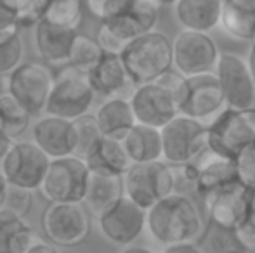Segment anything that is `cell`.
Listing matches in <instances>:
<instances>
[{"instance_id":"ac0fdd59","label":"cell","mask_w":255,"mask_h":253,"mask_svg":"<svg viewBox=\"0 0 255 253\" xmlns=\"http://www.w3.org/2000/svg\"><path fill=\"white\" fill-rule=\"evenodd\" d=\"M33 144L40 148L51 160L71 156L75 151V132L70 120L44 115L31 128Z\"/></svg>"},{"instance_id":"cb8c5ba5","label":"cell","mask_w":255,"mask_h":253,"mask_svg":"<svg viewBox=\"0 0 255 253\" xmlns=\"http://www.w3.org/2000/svg\"><path fill=\"white\" fill-rule=\"evenodd\" d=\"M174 5L179 23L189 31L207 33L221 19L222 0H177Z\"/></svg>"},{"instance_id":"1f68e13d","label":"cell","mask_w":255,"mask_h":253,"mask_svg":"<svg viewBox=\"0 0 255 253\" xmlns=\"http://www.w3.org/2000/svg\"><path fill=\"white\" fill-rule=\"evenodd\" d=\"M24 58V44L17 28L0 31V77L10 75Z\"/></svg>"},{"instance_id":"8992f818","label":"cell","mask_w":255,"mask_h":253,"mask_svg":"<svg viewBox=\"0 0 255 253\" xmlns=\"http://www.w3.org/2000/svg\"><path fill=\"white\" fill-rule=\"evenodd\" d=\"M122 179L124 194L142 210H149L160 199L174 194L172 169L161 160L149 163H132Z\"/></svg>"},{"instance_id":"4fadbf2b","label":"cell","mask_w":255,"mask_h":253,"mask_svg":"<svg viewBox=\"0 0 255 253\" xmlns=\"http://www.w3.org/2000/svg\"><path fill=\"white\" fill-rule=\"evenodd\" d=\"M215 77L219 78L224 102L229 109H249L255 102V84L249 66L240 56L222 52L215 63Z\"/></svg>"},{"instance_id":"484cf974","label":"cell","mask_w":255,"mask_h":253,"mask_svg":"<svg viewBox=\"0 0 255 253\" xmlns=\"http://www.w3.org/2000/svg\"><path fill=\"white\" fill-rule=\"evenodd\" d=\"M219 24L240 40L255 38V3L249 0H222Z\"/></svg>"},{"instance_id":"277c9868","label":"cell","mask_w":255,"mask_h":253,"mask_svg":"<svg viewBox=\"0 0 255 253\" xmlns=\"http://www.w3.org/2000/svg\"><path fill=\"white\" fill-rule=\"evenodd\" d=\"M96 17L115 37L130 42L153 31L158 7L151 0H103Z\"/></svg>"},{"instance_id":"7dc6e473","label":"cell","mask_w":255,"mask_h":253,"mask_svg":"<svg viewBox=\"0 0 255 253\" xmlns=\"http://www.w3.org/2000/svg\"><path fill=\"white\" fill-rule=\"evenodd\" d=\"M249 212L255 213V187H250V210Z\"/></svg>"},{"instance_id":"ffe728a7","label":"cell","mask_w":255,"mask_h":253,"mask_svg":"<svg viewBox=\"0 0 255 253\" xmlns=\"http://www.w3.org/2000/svg\"><path fill=\"white\" fill-rule=\"evenodd\" d=\"M193 163H195L196 172H198L195 189L202 198L210 194V192L217 191L219 187L226 186V184L238 180L235 160L215 155L208 148L198 158L193 160Z\"/></svg>"},{"instance_id":"74e56055","label":"cell","mask_w":255,"mask_h":253,"mask_svg":"<svg viewBox=\"0 0 255 253\" xmlns=\"http://www.w3.org/2000/svg\"><path fill=\"white\" fill-rule=\"evenodd\" d=\"M96 40H98L99 47L103 49V52H108V54H118L120 56V52L124 51V47L127 45V42H124L118 37H115L110 30H106V28L103 26V24L99 26Z\"/></svg>"},{"instance_id":"7bdbcfd3","label":"cell","mask_w":255,"mask_h":253,"mask_svg":"<svg viewBox=\"0 0 255 253\" xmlns=\"http://www.w3.org/2000/svg\"><path fill=\"white\" fill-rule=\"evenodd\" d=\"M247 66H249V71H250V75H252V80L255 84V38L252 40V47H250V54H249Z\"/></svg>"},{"instance_id":"7402d4cb","label":"cell","mask_w":255,"mask_h":253,"mask_svg":"<svg viewBox=\"0 0 255 253\" xmlns=\"http://www.w3.org/2000/svg\"><path fill=\"white\" fill-rule=\"evenodd\" d=\"M84 163L91 173L111 177H124V173L132 165L122 141L108 137H101V141L84 158Z\"/></svg>"},{"instance_id":"52a82bcc","label":"cell","mask_w":255,"mask_h":253,"mask_svg":"<svg viewBox=\"0 0 255 253\" xmlns=\"http://www.w3.org/2000/svg\"><path fill=\"white\" fill-rule=\"evenodd\" d=\"M54 84V73L45 63H21L7 75V94H10L30 116H40L45 111Z\"/></svg>"},{"instance_id":"d6986e66","label":"cell","mask_w":255,"mask_h":253,"mask_svg":"<svg viewBox=\"0 0 255 253\" xmlns=\"http://www.w3.org/2000/svg\"><path fill=\"white\" fill-rule=\"evenodd\" d=\"M35 30V49L37 54L44 59L47 66L63 68L68 63L71 44L78 30H70L52 24L45 19H40L33 26Z\"/></svg>"},{"instance_id":"c3c4849f","label":"cell","mask_w":255,"mask_h":253,"mask_svg":"<svg viewBox=\"0 0 255 253\" xmlns=\"http://www.w3.org/2000/svg\"><path fill=\"white\" fill-rule=\"evenodd\" d=\"M222 253H245L243 250H228V252H222Z\"/></svg>"},{"instance_id":"f6af8a7d","label":"cell","mask_w":255,"mask_h":253,"mask_svg":"<svg viewBox=\"0 0 255 253\" xmlns=\"http://www.w3.org/2000/svg\"><path fill=\"white\" fill-rule=\"evenodd\" d=\"M124 253H154V252H151L149 248H144V247H132V248H127Z\"/></svg>"},{"instance_id":"8d00e7d4","label":"cell","mask_w":255,"mask_h":253,"mask_svg":"<svg viewBox=\"0 0 255 253\" xmlns=\"http://www.w3.org/2000/svg\"><path fill=\"white\" fill-rule=\"evenodd\" d=\"M236 241L242 245L245 253H255V213L249 212L242 224L233 231Z\"/></svg>"},{"instance_id":"83f0119b","label":"cell","mask_w":255,"mask_h":253,"mask_svg":"<svg viewBox=\"0 0 255 253\" xmlns=\"http://www.w3.org/2000/svg\"><path fill=\"white\" fill-rule=\"evenodd\" d=\"M124 196V179L111 175H98L91 173L87 182V191L82 203L87 205L92 213L99 215L101 212L113 205L118 198Z\"/></svg>"},{"instance_id":"b9f144b4","label":"cell","mask_w":255,"mask_h":253,"mask_svg":"<svg viewBox=\"0 0 255 253\" xmlns=\"http://www.w3.org/2000/svg\"><path fill=\"white\" fill-rule=\"evenodd\" d=\"M24 253H57V250L47 243H35V245H31Z\"/></svg>"},{"instance_id":"603a6c76","label":"cell","mask_w":255,"mask_h":253,"mask_svg":"<svg viewBox=\"0 0 255 253\" xmlns=\"http://www.w3.org/2000/svg\"><path fill=\"white\" fill-rule=\"evenodd\" d=\"M103 137L122 141L135 125L134 113L127 97H108L94 113Z\"/></svg>"},{"instance_id":"681fc988","label":"cell","mask_w":255,"mask_h":253,"mask_svg":"<svg viewBox=\"0 0 255 253\" xmlns=\"http://www.w3.org/2000/svg\"><path fill=\"white\" fill-rule=\"evenodd\" d=\"M249 2H252V3H255V0H249Z\"/></svg>"},{"instance_id":"8fae6325","label":"cell","mask_w":255,"mask_h":253,"mask_svg":"<svg viewBox=\"0 0 255 253\" xmlns=\"http://www.w3.org/2000/svg\"><path fill=\"white\" fill-rule=\"evenodd\" d=\"M0 163V172L9 186L33 192L40 189L51 158L33 142L14 141Z\"/></svg>"},{"instance_id":"7a4b0ae2","label":"cell","mask_w":255,"mask_h":253,"mask_svg":"<svg viewBox=\"0 0 255 253\" xmlns=\"http://www.w3.org/2000/svg\"><path fill=\"white\" fill-rule=\"evenodd\" d=\"M120 59L132 85L151 84L172 70V42L160 31H149L127 42Z\"/></svg>"},{"instance_id":"ab89813d","label":"cell","mask_w":255,"mask_h":253,"mask_svg":"<svg viewBox=\"0 0 255 253\" xmlns=\"http://www.w3.org/2000/svg\"><path fill=\"white\" fill-rule=\"evenodd\" d=\"M163 253H202L195 243H177V245H168Z\"/></svg>"},{"instance_id":"60d3db41","label":"cell","mask_w":255,"mask_h":253,"mask_svg":"<svg viewBox=\"0 0 255 253\" xmlns=\"http://www.w3.org/2000/svg\"><path fill=\"white\" fill-rule=\"evenodd\" d=\"M12 142H14L12 139H10L9 135L2 130V127H0V162H2L3 156L7 155V151H9V148L12 146Z\"/></svg>"},{"instance_id":"ee69618b","label":"cell","mask_w":255,"mask_h":253,"mask_svg":"<svg viewBox=\"0 0 255 253\" xmlns=\"http://www.w3.org/2000/svg\"><path fill=\"white\" fill-rule=\"evenodd\" d=\"M7 186H9V184L5 182V179H3V175H2V172H0V208L3 206V199H5Z\"/></svg>"},{"instance_id":"30bf717a","label":"cell","mask_w":255,"mask_h":253,"mask_svg":"<svg viewBox=\"0 0 255 253\" xmlns=\"http://www.w3.org/2000/svg\"><path fill=\"white\" fill-rule=\"evenodd\" d=\"M89 175L87 165L78 156L54 158L49 163L40 191L51 203H82Z\"/></svg>"},{"instance_id":"e0dca14e","label":"cell","mask_w":255,"mask_h":253,"mask_svg":"<svg viewBox=\"0 0 255 253\" xmlns=\"http://www.w3.org/2000/svg\"><path fill=\"white\" fill-rule=\"evenodd\" d=\"M224 94L215 73H202L188 77V92L179 108V115L202 122L224 106Z\"/></svg>"},{"instance_id":"d6a6232c","label":"cell","mask_w":255,"mask_h":253,"mask_svg":"<svg viewBox=\"0 0 255 253\" xmlns=\"http://www.w3.org/2000/svg\"><path fill=\"white\" fill-rule=\"evenodd\" d=\"M71 123H73V132H75L73 156H78V158L84 160L91 153V149L101 141L103 134L99 130V125L96 122L94 115H91V113L73 120Z\"/></svg>"},{"instance_id":"836d02e7","label":"cell","mask_w":255,"mask_h":253,"mask_svg":"<svg viewBox=\"0 0 255 253\" xmlns=\"http://www.w3.org/2000/svg\"><path fill=\"white\" fill-rule=\"evenodd\" d=\"M154 84H158L161 88H165L170 94V97L174 99L177 109L181 108L182 101L186 97V92H188V78L184 75H181L175 70H168L158 80H154Z\"/></svg>"},{"instance_id":"d4e9b609","label":"cell","mask_w":255,"mask_h":253,"mask_svg":"<svg viewBox=\"0 0 255 253\" xmlns=\"http://www.w3.org/2000/svg\"><path fill=\"white\" fill-rule=\"evenodd\" d=\"M122 144L130 163H149L161 160L160 128L135 123L122 139Z\"/></svg>"},{"instance_id":"f546056e","label":"cell","mask_w":255,"mask_h":253,"mask_svg":"<svg viewBox=\"0 0 255 253\" xmlns=\"http://www.w3.org/2000/svg\"><path fill=\"white\" fill-rule=\"evenodd\" d=\"M103 54V49L99 47L96 38L84 33H77L73 38V44H71L70 54H68L66 66L87 75L96 66V63L101 59Z\"/></svg>"},{"instance_id":"f1b7e54d","label":"cell","mask_w":255,"mask_h":253,"mask_svg":"<svg viewBox=\"0 0 255 253\" xmlns=\"http://www.w3.org/2000/svg\"><path fill=\"white\" fill-rule=\"evenodd\" d=\"M30 120V113L12 95L0 92V127L12 141L28 130Z\"/></svg>"},{"instance_id":"4dcf8cb0","label":"cell","mask_w":255,"mask_h":253,"mask_svg":"<svg viewBox=\"0 0 255 253\" xmlns=\"http://www.w3.org/2000/svg\"><path fill=\"white\" fill-rule=\"evenodd\" d=\"M84 17L82 0H47L42 19L70 30H78Z\"/></svg>"},{"instance_id":"ba28073f","label":"cell","mask_w":255,"mask_h":253,"mask_svg":"<svg viewBox=\"0 0 255 253\" xmlns=\"http://www.w3.org/2000/svg\"><path fill=\"white\" fill-rule=\"evenodd\" d=\"M91 215L84 203H51L42 213V229L56 247L82 245L91 234Z\"/></svg>"},{"instance_id":"9c48e42d","label":"cell","mask_w":255,"mask_h":253,"mask_svg":"<svg viewBox=\"0 0 255 253\" xmlns=\"http://www.w3.org/2000/svg\"><path fill=\"white\" fill-rule=\"evenodd\" d=\"M161 156L168 165H184L207 149V127L200 120L177 115L160 128Z\"/></svg>"},{"instance_id":"4316f807","label":"cell","mask_w":255,"mask_h":253,"mask_svg":"<svg viewBox=\"0 0 255 253\" xmlns=\"http://www.w3.org/2000/svg\"><path fill=\"white\" fill-rule=\"evenodd\" d=\"M31 240L33 231L23 217L0 208V253H24Z\"/></svg>"},{"instance_id":"6da1fadb","label":"cell","mask_w":255,"mask_h":253,"mask_svg":"<svg viewBox=\"0 0 255 253\" xmlns=\"http://www.w3.org/2000/svg\"><path fill=\"white\" fill-rule=\"evenodd\" d=\"M146 226L161 245L195 243L203 234V217L191 198L170 194L146 210Z\"/></svg>"},{"instance_id":"5bb4252c","label":"cell","mask_w":255,"mask_h":253,"mask_svg":"<svg viewBox=\"0 0 255 253\" xmlns=\"http://www.w3.org/2000/svg\"><path fill=\"white\" fill-rule=\"evenodd\" d=\"M203 203L212 222L221 229L233 233L249 215L250 187L235 180L203 196Z\"/></svg>"},{"instance_id":"44dd1931","label":"cell","mask_w":255,"mask_h":253,"mask_svg":"<svg viewBox=\"0 0 255 253\" xmlns=\"http://www.w3.org/2000/svg\"><path fill=\"white\" fill-rule=\"evenodd\" d=\"M87 80L96 95L99 94L104 97H122V94L132 85L120 56L108 52H104L96 66L87 73Z\"/></svg>"},{"instance_id":"3957f363","label":"cell","mask_w":255,"mask_h":253,"mask_svg":"<svg viewBox=\"0 0 255 253\" xmlns=\"http://www.w3.org/2000/svg\"><path fill=\"white\" fill-rule=\"evenodd\" d=\"M94 99L96 92L89 84L87 75L70 66H63L57 75H54V84L44 113L73 122L87 115Z\"/></svg>"},{"instance_id":"2e32d148","label":"cell","mask_w":255,"mask_h":253,"mask_svg":"<svg viewBox=\"0 0 255 253\" xmlns=\"http://www.w3.org/2000/svg\"><path fill=\"white\" fill-rule=\"evenodd\" d=\"M128 102H130L135 123L153 128H161L179 115V109L170 94L154 82L137 85L130 94Z\"/></svg>"},{"instance_id":"5b68a950","label":"cell","mask_w":255,"mask_h":253,"mask_svg":"<svg viewBox=\"0 0 255 253\" xmlns=\"http://www.w3.org/2000/svg\"><path fill=\"white\" fill-rule=\"evenodd\" d=\"M255 142V108L224 109L207 127V148L224 158L235 160L240 151Z\"/></svg>"},{"instance_id":"e575fe53","label":"cell","mask_w":255,"mask_h":253,"mask_svg":"<svg viewBox=\"0 0 255 253\" xmlns=\"http://www.w3.org/2000/svg\"><path fill=\"white\" fill-rule=\"evenodd\" d=\"M235 167L240 182L247 187H255V142L238 153Z\"/></svg>"},{"instance_id":"d590c367","label":"cell","mask_w":255,"mask_h":253,"mask_svg":"<svg viewBox=\"0 0 255 253\" xmlns=\"http://www.w3.org/2000/svg\"><path fill=\"white\" fill-rule=\"evenodd\" d=\"M31 205H33V192L21 189V187L7 186L5 199H3V210L16 213L19 217H24L30 212Z\"/></svg>"},{"instance_id":"bcb514c9","label":"cell","mask_w":255,"mask_h":253,"mask_svg":"<svg viewBox=\"0 0 255 253\" xmlns=\"http://www.w3.org/2000/svg\"><path fill=\"white\" fill-rule=\"evenodd\" d=\"M156 7H165V5H174L177 0H151Z\"/></svg>"},{"instance_id":"f35d334b","label":"cell","mask_w":255,"mask_h":253,"mask_svg":"<svg viewBox=\"0 0 255 253\" xmlns=\"http://www.w3.org/2000/svg\"><path fill=\"white\" fill-rule=\"evenodd\" d=\"M10 28H17V16L0 2V31L10 30Z\"/></svg>"},{"instance_id":"7c38bea8","label":"cell","mask_w":255,"mask_h":253,"mask_svg":"<svg viewBox=\"0 0 255 253\" xmlns=\"http://www.w3.org/2000/svg\"><path fill=\"white\" fill-rule=\"evenodd\" d=\"M217 58V45L207 33L184 30L172 42V66L186 78L210 73Z\"/></svg>"},{"instance_id":"9a60e30c","label":"cell","mask_w":255,"mask_h":253,"mask_svg":"<svg viewBox=\"0 0 255 253\" xmlns=\"http://www.w3.org/2000/svg\"><path fill=\"white\" fill-rule=\"evenodd\" d=\"M101 233L115 245H130L146 227V210L122 196L98 215Z\"/></svg>"}]
</instances>
